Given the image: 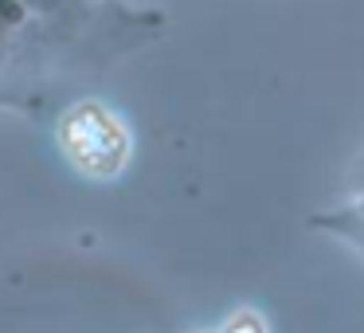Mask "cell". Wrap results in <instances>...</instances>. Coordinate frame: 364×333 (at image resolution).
Here are the masks:
<instances>
[{
    "mask_svg": "<svg viewBox=\"0 0 364 333\" xmlns=\"http://www.w3.org/2000/svg\"><path fill=\"white\" fill-rule=\"evenodd\" d=\"M63 153L87 176H114L129 161V134L106 106L79 102L59 126Z\"/></svg>",
    "mask_w": 364,
    "mask_h": 333,
    "instance_id": "6da1fadb",
    "label": "cell"
},
{
    "mask_svg": "<svg viewBox=\"0 0 364 333\" xmlns=\"http://www.w3.org/2000/svg\"><path fill=\"white\" fill-rule=\"evenodd\" d=\"M223 333H267V329H262V317L259 314L243 310V314H235L228 325H223Z\"/></svg>",
    "mask_w": 364,
    "mask_h": 333,
    "instance_id": "7a4b0ae2",
    "label": "cell"
}]
</instances>
